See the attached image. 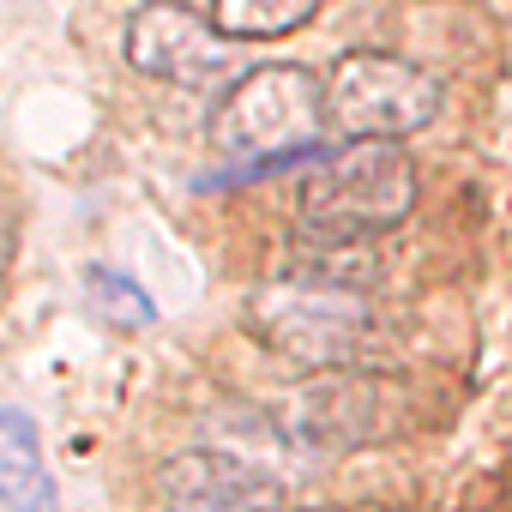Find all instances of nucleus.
I'll return each mask as SVG.
<instances>
[{
	"instance_id": "nucleus-1",
	"label": "nucleus",
	"mask_w": 512,
	"mask_h": 512,
	"mask_svg": "<svg viewBox=\"0 0 512 512\" xmlns=\"http://www.w3.org/2000/svg\"><path fill=\"white\" fill-rule=\"evenodd\" d=\"M326 85L296 61H266L229 79L211 109V145L241 163V175H272L278 163H320Z\"/></svg>"
},
{
	"instance_id": "nucleus-5",
	"label": "nucleus",
	"mask_w": 512,
	"mask_h": 512,
	"mask_svg": "<svg viewBox=\"0 0 512 512\" xmlns=\"http://www.w3.org/2000/svg\"><path fill=\"white\" fill-rule=\"evenodd\" d=\"M272 428L302 458H350L362 446L392 440V428H398V392L374 368L308 374L302 386L284 392Z\"/></svg>"
},
{
	"instance_id": "nucleus-7",
	"label": "nucleus",
	"mask_w": 512,
	"mask_h": 512,
	"mask_svg": "<svg viewBox=\"0 0 512 512\" xmlns=\"http://www.w3.org/2000/svg\"><path fill=\"white\" fill-rule=\"evenodd\" d=\"M121 49L133 73L163 79V85H211L229 73V43L187 0H145V7H133Z\"/></svg>"
},
{
	"instance_id": "nucleus-9",
	"label": "nucleus",
	"mask_w": 512,
	"mask_h": 512,
	"mask_svg": "<svg viewBox=\"0 0 512 512\" xmlns=\"http://www.w3.org/2000/svg\"><path fill=\"white\" fill-rule=\"evenodd\" d=\"M326 0H211V25L223 43H266L302 31Z\"/></svg>"
},
{
	"instance_id": "nucleus-11",
	"label": "nucleus",
	"mask_w": 512,
	"mask_h": 512,
	"mask_svg": "<svg viewBox=\"0 0 512 512\" xmlns=\"http://www.w3.org/2000/svg\"><path fill=\"white\" fill-rule=\"evenodd\" d=\"M320 512H380V506H320Z\"/></svg>"
},
{
	"instance_id": "nucleus-4",
	"label": "nucleus",
	"mask_w": 512,
	"mask_h": 512,
	"mask_svg": "<svg viewBox=\"0 0 512 512\" xmlns=\"http://www.w3.org/2000/svg\"><path fill=\"white\" fill-rule=\"evenodd\" d=\"M326 85V127L344 145H404L410 133L434 127L446 91L428 67L386 55V49H350L320 79Z\"/></svg>"
},
{
	"instance_id": "nucleus-10",
	"label": "nucleus",
	"mask_w": 512,
	"mask_h": 512,
	"mask_svg": "<svg viewBox=\"0 0 512 512\" xmlns=\"http://www.w3.org/2000/svg\"><path fill=\"white\" fill-rule=\"evenodd\" d=\"M85 296H91V308H97L109 326H121V332H145V326L157 320V302H151L133 278H121V272H109V266H91V272H85Z\"/></svg>"
},
{
	"instance_id": "nucleus-8",
	"label": "nucleus",
	"mask_w": 512,
	"mask_h": 512,
	"mask_svg": "<svg viewBox=\"0 0 512 512\" xmlns=\"http://www.w3.org/2000/svg\"><path fill=\"white\" fill-rule=\"evenodd\" d=\"M0 506L55 512V476L43 458V434L25 410H0Z\"/></svg>"
},
{
	"instance_id": "nucleus-2",
	"label": "nucleus",
	"mask_w": 512,
	"mask_h": 512,
	"mask_svg": "<svg viewBox=\"0 0 512 512\" xmlns=\"http://www.w3.org/2000/svg\"><path fill=\"white\" fill-rule=\"evenodd\" d=\"M416 211V163L404 145H338L326 151L302 193V241L314 247H362L386 229H398Z\"/></svg>"
},
{
	"instance_id": "nucleus-3",
	"label": "nucleus",
	"mask_w": 512,
	"mask_h": 512,
	"mask_svg": "<svg viewBox=\"0 0 512 512\" xmlns=\"http://www.w3.org/2000/svg\"><path fill=\"white\" fill-rule=\"evenodd\" d=\"M241 326L260 338L272 356L308 368V374H338V368H368L374 350V308L362 290H332L308 278H272L247 290Z\"/></svg>"
},
{
	"instance_id": "nucleus-6",
	"label": "nucleus",
	"mask_w": 512,
	"mask_h": 512,
	"mask_svg": "<svg viewBox=\"0 0 512 512\" xmlns=\"http://www.w3.org/2000/svg\"><path fill=\"white\" fill-rule=\"evenodd\" d=\"M163 512H284V476L247 452L187 446L157 464Z\"/></svg>"
}]
</instances>
